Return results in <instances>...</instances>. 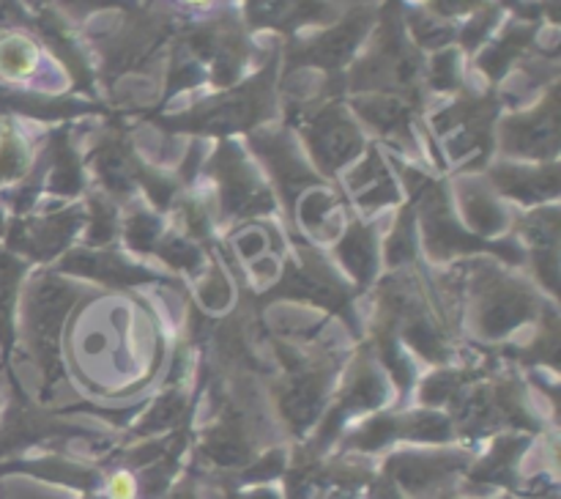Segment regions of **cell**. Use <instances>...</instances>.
<instances>
[{
	"label": "cell",
	"instance_id": "obj_1",
	"mask_svg": "<svg viewBox=\"0 0 561 499\" xmlns=\"http://www.w3.org/2000/svg\"><path fill=\"white\" fill-rule=\"evenodd\" d=\"M471 464L466 450H403L383 461V477L403 497H431L442 491Z\"/></svg>",
	"mask_w": 561,
	"mask_h": 499
},
{
	"label": "cell",
	"instance_id": "obj_2",
	"mask_svg": "<svg viewBox=\"0 0 561 499\" xmlns=\"http://www.w3.org/2000/svg\"><path fill=\"white\" fill-rule=\"evenodd\" d=\"M455 428L453 417L438 411H414V415H381L367 420L356 431L345 436L340 450H356V453H376L394 442H425L447 444L453 442Z\"/></svg>",
	"mask_w": 561,
	"mask_h": 499
},
{
	"label": "cell",
	"instance_id": "obj_3",
	"mask_svg": "<svg viewBox=\"0 0 561 499\" xmlns=\"http://www.w3.org/2000/svg\"><path fill=\"white\" fill-rule=\"evenodd\" d=\"M217 159L225 162L217 170V179L219 190H222V203L230 214L250 217V214L272 208V195L266 192V186L255 179V173L239 157H233V154H228V148H222Z\"/></svg>",
	"mask_w": 561,
	"mask_h": 499
},
{
	"label": "cell",
	"instance_id": "obj_4",
	"mask_svg": "<svg viewBox=\"0 0 561 499\" xmlns=\"http://www.w3.org/2000/svg\"><path fill=\"white\" fill-rule=\"evenodd\" d=\"M526 447H529V436H515V433L499 436L493 447L477 464H469L466 483L477 488H518V461L526 453Z\"/></svg>",
	"mask_w": 561,
	"mask_h": 499
},
{
	"label": "cell",
	"instance_id": "obj_5",
	"mask_svg": "<svg viewBox=\"0 0 561 499\" xmlns=\"http://www.w3.org/2000/svg\"><path fill=\"white\" fill-rule=\"evenodd\" d=\"M71 305V291L66 285L47 280L38 291H33V327H36V345L44 356L47 371L55 367V351H58V332L64 324V313Z\"/></svg>",
	"mask_w": 561,
	"mask_h": 499
},
{
	"label": "cell",
	"instance_id": "obj_6",
	"mask_svg": "<svg viewBox=\"0 0 561 499\" xmlns=\"http://www.w3.org/2000/svg\"><path fill=\"white\" fill-rule=\"evenodd\" d=\"M485 294L488 296L480 310V327L485 334L507 332L515 324L524 321L529 316L531 305H535L529 291L507 283V280H496V285H491Z\"/></svg>",
	"mask_w": 561,
	"mask_h": 499
},
{
	"label": "cell",
	"instance_id": "obj_7",
	"mask_svg": "<svg viewBox=\"0 0 561 499\" xmlns=\"http://www.w3.org/2000/svg\"><path fill=\"white\" fill-rule=\"evenodd\" d=\"M334 118H337V115H334ZM312 140H316L318 159H321L327 168H337V165H343L345 159H351L359 151V137H356V132L351 129L345 121H329V115L318 124Z\"/></svg>",
	"mask_w": 561,
	"mask_h": 499
},
{
	"label": "cell",
	"instance_id": "obj_8",
	"mask_svg": "<svg viewBox=\"0 0 561 499\" xmlns=\"http://www.w3.org/2000/svg\"><path fill=\"white\" fill-rule=\"evenodd\" d=\"M493 179L499 181L507 195L520 197V201H540V197L557 195V165H551L548 170H499L493 173Z\"/></svg>",
	"mask_w": 561,
	"mask_h": 499
},
{
	"label": "cell",
	"instance_id": "obj_9",
	"mask_svg": "<svg viewBox=\"0 0 561 499\" xmlns=\"http://www.w3.org/2000/svg\"><path fill=\"white\" fill-rule=\"evenodd\" d=\"M337 256L343 258L348 272H354L359 280H370L373 269H376V241H373L370 230L362 228V225H354L345 234V239L340 241Z\"/></svg>",
	"mask_w": 561,
	"mask_h": 499
},
{
	"label": "cell",
	"instance_id": "obj_10",
	"mask_svg": "<svg viewBox=\"0 0 561 499\" xmlns=\"http://www.w3.org/2000/svg\"><path fill=\"white\" fill-rule=\"evenodd\" d=\"M36 69V47L22 36L0 42V71L5 77H25Z\"/></svg>",
	"mask_w": 561,
	"mask_h": 499
},
{
	"label": "cell",
	"instance_id": "obj_11",
	"mask_svg": "<svg viewBox=\"0 0 561 499\" xmlns=\"http://www.w3.org/2000/svg\"><path fill=\"white\" fill-rule=\"evenodd\" d=\"M466 214H469V223L474 225L480 234H488V230L504 228V212L499 208V203H493L485 192L474 190V195H466Z\"/></svg>",
	"mask_w": 561,
	"mask_h": 499
},
{
	"label": "cell",
	"instance_id": "obj_12",
	"mask_svg": "<svg viewBox=\"0 0 561 499\" xmlns=\"http://www.w3.org/2000/svg\"><path fill=\"white\" fill-rule=\"evenodd\" d=\"M157 236L159 228L157 223H153V217H148V214H135V217L126 223V241H129L131 247H137V250H151Z\"/></svg>",
	"mask_w": 561,
	"mask_h": 499
},
{
	"label": "cell",
	"instance_id": "obj_13",
	"mask_svg": "<svg viewBox=\"0 0 561 499\" xmlns=\"http://www.w3.org/2000/svg\"><path fill=\"white\" fill-rule=\"evenodd\" d=\"M102 486L107 499H137V477L126 466H118L115 472L104 475Z\"/></svg>",
	"mask_w": 561,
	"mask_h": 499
},
{
	"label": "cell",
	"instance_id": "obj_14",
	"mask_svg": "<svg viewBox=\"0 0 561 499\" xmlns=\"http://www.w3.org/2000/svg\"><path fill=\"white\" fill-rule=\"evenodd\" d=\"M225 499H283V494L274 491L272 486H250L244 491H230Z\"/></svg>",
	"mask_w": 561,
	"mask_h": 499
},
{
	"label": "cell",
	"instance_id": "obj_15",
	"mask_svg": "<svg viewBox=\"0 0 561 499\" xmlns=\"http://www.w3.org/2000/svg\"><path fill=\"white\" fill-rule=\"evenodd\" d=\"M162 499H197V488H195V480L192 477H186V480H181L179 486L170 488L168 494H164Z\"/></svg>",
	"mask_w": 561,
	"mask_h": 499
},
{
	"label": "cell",
	"instance_id": "obj_16",
	"mask_svg": "<svg viewBox=\"0 0 561 499\" xmlns=\"http://www.w3.org/2000/svg\"><path fill=\"white\" fill-rule=\"evenodd\" d=\"M190 3H206V0H190Z\"/></svg>",
	"mask_w": 561,
	"mask_h": 499
},
{
	"label": "cell",
	"instance_id": "obj_17",
	"mask_svg": "<svg viewBox=\"0 0 561 499\" xmlns=\"http://www.w3.org/2000/svg\"><path fill=\"white\" fill-rule=\"evenodd\" d=\"M442 499H455V497H442Z\"/></svg>",
	"mask_w": 561,
	"mask_h": 499
}]
</instances>
